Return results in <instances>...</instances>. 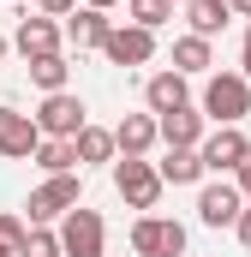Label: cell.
I'll return each mask as SVG.
<instances>
[{
  "label": "cell",
  "instance_id": "6da1fadb",
  "mask_svg": "<svg viewBox=\"0 0 251 257\" xmlns=\"http://www.w3.org/2000/svg\"><path fill=\"white\" fill-rule=\"evenodd\" d=\"M203 120H215V126H239L251 114V84L239 72H209V84H203V108H197Z\"/></svg>",
  "mask_w": 251,
  "mask_h": 257
},
{
  "label": "cell",
  "instance_id": "7a4b0ae2",
  "mask_svg": "<svg viewBox=\"0 0 251 257\" xmlns=\"http://www.w3.org/2000/svg\"><path fill=\"white\" fill-rule=\"evenodd\" d=\"M60 257H108V221L102 209H66L60 215Z\"/></svg>",
  "mask_w": 251,
  "mask_h": 257
},
{
  "label": "cell",
  "instance_id": "3957f363",
  "mask_svg": "<svg viewBox=\"0 0 251 257\" xmlns=\"http://www.w3.org/2000/svg\"><path fill=\"white\" fill-rule=\"evenodd\" d=\"M114 192L126 197V209H156V197H162V174H156V162H144V156H120L114 162Z\"/></svg>",
  "mask_w": 251,
  "mask_h": 257
},
{
  "label": "cell",
  "instance_id": "277c9868",
  "mask_svg": "<svg viewBox=\"0 0 251 257\" xmlns=\"http://www.w3.org/2000/svg\"><path fill=\"white\" fill-rule=\"evenodd\" d=\"M84 203V186H78V174H48L36 192H30V227H48V221H60L66 209H78Z\"/></svg>",
  "mask_w": 251,
  "mask_h": 257
},
{
  "label": "cell",
  "instance_id": "5b68a950",
  "mask_svg": "<svg viewBox=\"0 0 251 257\" xmlns=\"http://www.w3.org/2000/svg\"><path fill=\"white\" fill-rule=\"evenodd\" d=\"M132 251L138 257H186V221H174V215H138L132 221Z\"/></svg>",
  "mask_w": 251,
  "mask_h": 257
},
{
  "label": "cell",
  "instance_id": "8992f818",
  "mask_svg": "<svg viewBox=\"0 0 251 257\" xmlns=\"http://www.w3.org/2000/svg\"><path fill=\"white\" fill-rule=\"evenodd\" d=\"M30 120H36V132H42V138H78V132L90 126V120H84V102H78L72 90L42 96V108H36Z\"/></svg>",
  "mask_w": 251,
  "mask_h": 257
},
{
  "label": "cell",
  "instance_id": "52a82bcc",
  "mask_svg": "<svg viewBox=\"0 0 251 257\" xmlns=\"http://www.w3.org/2000/svg\"><path fill=\"white\" fill-rule=\"evenodd\" d=\"M245 132L239 126H215V132H203V144H197V162H203V174H233L239 168V156H245Z\"/></svg>",
  "mask_w": 251,
  "mask_h": 257
},
{
  "label": "cell",
  "instance_id": "ba28073f",
  "mask_svg": "<svg viewBox=\"0 0 251 257\" xmlns=\"http://www.w3.org/2000/svg\"><path fill=\"white\" fill-rule=\"evenodd\" d=\"M102 54L114 66H150L156 60V30H144V24H114L108 42H102Z\"/></svg>",
  "mask_w": 251,
  "mask_h": 257
},
{
  "label": "cell",
  "instance_id": "9c48e42d",
  "mask_svg": "<svg viewBox=\"0 0 251 257\" xmlns=\"http://www.w3.org/2000/svg\"><path fill=\"white\" fill-rule=\"evenodd\" d=\"M203 126H209V120H203L191 102L174 108V114H156V138H162L168 150H197V144H203Z\"/></svg>",
  "mask_w": 251,
  "mask_h": 257
},
{
  "label": "cell",
  "instance_id": "30bf717a",
  "mask_svg": "<svg viewBox=\"0 0 251 257\" xmlns=\"http://www.w3.org/2000/svg\"><path fill=\"white\" fill-rule=\"evenodd\" d=\"M42 144V132L30 114H18V108H0V156L6 162H30V150Z\"/></svg>",
  "mask_w": 251,
  "mask_h": 257
},
{
  "label": "cell",
  "instance_id": "8fae6325",
  "mask_svg": "<svg viewBox=\"0 0 251 257\" xmlns=\"http://www.w3.org/2000/svg\"><path fill=\"white\" fill-rule=\"evenodd\" d=\"M12 42H18V54H24V60H42V54H60L66 30L54 24V18H42V12H36V18H18V36H12Z\"/></svg>",
  "mask_w": 251,
  "mask_h": 257
},
{
  "label": "cell",
  "instance_id": "7c38bea8",
  "mask_svg": "<svg viewBox=\"0 0 251 257\" xmlns=\"http://www.w3.org/2000/svg\"><path fill=\"white\" fill-rule=\"evenodd\" d=\"M239 209H245V197L233 192L227 180L197 192V221H203V227H233V221H239Z\"/></svg>",
  "mask_w": 251,
  "mask_h": 257
},
{
  "label": "cell",
  "instance_id": "4fadbf2b",
  "mask_svg": "<svg viewBox=\"0 0 251 257\" xmlns=\"http://www.w3.org/2000/svg\"><path fill=\"white\" fill-rule=\"evenodd\" d=\"M108 30H114V18H108V12H96V6L66 12V42H72V48H102V42H108Z\"/></svg>",
  "mask_w": 251,
  "mask_h": 257
},
{
  "label": "cell",
  "instance_id": "5bb4252c",
  "mask_svg": "<svg viewBox=\"0 0 251 257\" xmlns=\"http://www.w3.org/2000/svg\"><path fill=\"white\" fill-rule=\"evenodd\" d=\"M162 138H156V114H126L114 126V156H150Z\"/></svg>",
  "mask_w": 251,
  "mask_h": 257
},
{
  "label": "cell",
  "instance_id": "9a60e30c",
  "mask_svg": "<svg viewBox=\"0 0 251 257\" xmlns=\"http://www.w3.org/2000/svg\"><path fill=\"white\" fill-rule=\"evenodd\" d=\"M186 102H191V84L180 72H156V78L144 84V108H150V114H174V108H186Z\"/></svg>",
  "mask_w": 251,
  "mask_h": 257
},
{
  "label": "cell",
  "instance_id": "2e32d148",
  "mask_svg": "<svg viewBox=\"0 0 251 257\" xmlns=\"http://www.w3.org/2000/svg\"><path fill=\"white\" fill-rule=\"evenodd\" d=\"M66 144H72V162H78V168L114 162V132H108V126H84L78 138H66Z\"/></svg>",
  "mask_w": 251,
  "mask_h": 257
},
{
  "label": "cell",
  "instance_id": "e0dca14e",
  "mask_svg": "<svg viewBox=\"0 0 251 257\" xmlns=\"http://www.w3.org/2000/svg\"><path fill=\"white\" fill-rule=\"evenodd\" d=\"M227 18H233L227 0H186V24H191V36H203V42L215 30H227Z\"/></svg>",
  "mask_w": 251,
  "mask_h": 257
},
{
  "label": "cell",
  "instance_id": "ac0fdd59",
  "mask_svg": "<svg viewBox=\"0 0 251 257\" xmlns=\"http://www.w3.org/2000/svg\"><path fill=\"white\" fill-rule=\"evenodd\" d=\"M156 174H162V186H197L203 180V162H197V150H168L156 162Z\"/></svg>",
  "mask_w": 251,
  "mask_h": 257
},
{
  "label": "cell",
  "instance_id": "d6986e66",
  "mask_svg": "<svg viewBox=\"0 0 251 257\" xmlns=\"http://www.w3.org/2000/svg\"><path fill=\"white\" fill-rule=\"evenodd\" d=\"M209 66H215V54H209V42L186 30V36L174 42V72H180V78H197V72H209Z\"/></svg>",
  "mask_w": 251,
  "mask_h": 257
},
{
  "label": "cell",
  "instance_id": "ffe728a7",
  "mask_svg": "<svg viewBox=\"0 0 251 257\" xmlns=\"http://www.w3.org/2000/svg\"><path fill=\"white\" fill-rule=\"evenodd\" d=\"M66 78H72V66H66V54H42V60H30V84H36L42 96H54V90H66Z\"/></svg>",
  "mask_w": 251,
  "mask_h": 257
},
{
  "label": "cell",
  "instance_id": "44dd1931",
  "mask_svg": "<svg viewBox=\"0 0 251 257\" xmlns=\"http://www.w3.org/2000/svg\"><path fill=\"white\" fill-rule=\"evenodd\" d=\"M30 162H36L42 174H72V168H78V162H72V144H66V138H42V144L30 150Z\"/></svg>",
  "mask_w": 251,
  "mask_h": 257
},
{
  "label": "cell",
  "instance_id": "7402d4cb",
  "mask_svg": "<svg viewBox=\"0 0 251 257\" xmlns=\"http://www.w3.org/2000/svg\"><path fill=\"white\" fill-rule=\"evenodd\" d=\"M126 18L144 24V30H162V24L174 18V0H126Z\"/></svg>",
  "mask_w": 251,
  "mask_h": 257
},
{
  "label": "cell",
  "instance_id": "603a6c76",
  "mask_svg": "<svg viewBox=\"0 0 251 257\" xmlns=\"http://www.w3.org/2000/svg\"><path fill=\"white\" fill-rule=\"evenodd\" d=\"M12 257H60V233H48V227H30L24 233V245Z\"/></svg>",
  "mask_w": 251,
  "mask_h": 257
},
{
  "label": "cell",
  "instance_id": "cb8c5ba5",
  "mask_svg": "<svg viewBox=\"0 0 251 257\" xmlns=\"http://www.w3.org/2000/svg\"><path fill=\"white\" fill-rule=\"evenodd\" d=\"M24 233H30V227H24V215L0 209V257H12V251H18V245H24Z\"/></svg>",
  "mask_w": 251,
  "mask_h": 257
},
{
  "label": "cell",
  "instance_id": "d4e9b609",
  "mask_svg": "<svg viewBox=\"0 0 251 257\" xmlns=\"http://www.w3.org/2000/svg\"><path fill=\"white\" fill-rule=\"evenodd\" d=\"M233 192L251 203V144H245V156H239V168H233Z\"/></svg>",
  "mask_w": 251,
  "mask_h": 257
},
{
  "label": "cell",
  "instance_id": "484cf974",
  "mask_svg": "<svg viewBox=\"0 0 251 257\" xmlns=\"http://www.w3.org/2000/svg\"><path fill=\"white\" fill-rule=\"evenodd\" d=\"M36 12L42 18H66V12H78V0H36Z\"/></svg>",
  "mask_w": 251,
  "mask_h": 257
},
{
  "label": "cell",
  "instance_id": "4316f807",
  "mask_svg": "<svg viewBox=\"0 0 251 257\" xmlns=\"http://www.w3.org/2000/svg\"><path fill=\"white\" fill-rule=\"evenodd\" d=\"M239 78L251 84V24H245V36H239Z\"/></svg>",
  "mask_w": 251,
  "mask_h": 257
},
{
  "label": "cell",
  "instance_id": "83f0119b",
  "mask_svg": "<svg viewBox=\"0 0 251 257\" xmlns=\"http://www.w3.org/2000/svg\"><path fill=\"white\" fill-rule=\"evenodd\" d=\"M233 233H239V245H245V251H251V203H245V209H239V221H233Z\"/></svg>",
  "mask_w": 251,
  "mask_h": 257
},
{
  "label": "cell",
  "instance_id": "f1b7e54d",
  "mask_svg": "<svg viewBox=\"0 0 251 257\" xmlns=\"http://www.w3.org/2000/svg\"><path fill=\"white\" fill-rule=\"evenodd\" d=\"M227 12L233 18H251V0H227Z\"/></svg>",
  "mask_w": 251,
  "mask_h": 257
},
{
  "label": "cell",
  "instance_id": "f546056e",
  "mask_svg": "<svg viewBox=\"0 0 251 257\" xmlns=\"http://www.w3.org/2000/svg\"><path fill=\"white\" fill-rule=\"evenodd\" d=\"M84 6H96V12H108V6H114V0H84Z\"/></svg>",
  "mask_w": 251,
  "mask_h": 257
},
{
  "label": "cell",
  "instance_id": "4dcf8cb0",
  "mask_svg": "<svg viewBox=\"0 0 251 257\" xmlns=\"http://www.w3.org/2000/svg\"><path fill=\"white\" fill-rule=\"evenodd\" d=\"M0 60H6V36H0Z\"/></svg>",
  "mask_w": 251,
  "mask_h": 257
}]
</instances>
